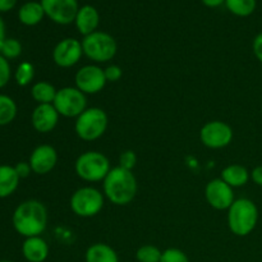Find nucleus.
Wrapping results in <instances>:
<instances>
[{"label": "nucleus", "mask_w": 262, "mask_h": 262, "mask_svg": "<svg viewBox=\"0 0 262 262\" xmlns=\"http://www.w3.org/2000/svg\"><path fill=\"white\" fill-rule=\"evenodd\" d=\"M12 222L15 232L22 237H40L48 225V210L37 200H28L14 210Z\"/></svg>", "instance_id": "1"}, {"label": "nucleus", "mask_w": 262, "mask_h": 262, "mask_svg": "<svg viewBox=\"0 0 262 262\" xmlns=\"http://www.w3.org/2000/svg\"><path fill=\"white\" fill-rule=\"evenodd\" d=\"M104 194L112 204L117 206H125L130 204L137 193V181L132 170L115 166L110 169L107 176L105 177Z\"/></svg>", "instance_id": "2"}, {"label": "nucleus", "mask_w": 262, "mask_h": 262, "mask_svg": "<svg viewBox=\"0 0 262 262\" xmlns=\"http://www.w3.org/2000/svg\"><path fill=\"white\" fill-rule=\"evenodd\" d=\"M258 222V209L250 199H238L228 209V225L237 237H246L255 230Z\"/></svg>", "instance_id": "3"}, {"label": "nucleus", "mask_w": 262, "mask_h": 262, "mask_svg": "<svg viewBox=\"0 0 262 262\" xmlns=\"http://www.w3.org/2000/svg\"><path fill=\"white\" fill-rule=\"evenodd\" d=\"M110 169L109 159L99 151H86L78 156L74 164L77 176L86 182L104 181Z\"/></svg>", "instance_id": "4"}, {"label": "nucleus", "mask_w": 262, "mask_h": 262, "mask_svg": "<svg viewBox=\"0 0 262 262\" xmlns=\"http://www.w3.org/2000/svg\"><path fill=\"white\" fill-rule=\"evenodd\" d=\"M83 54L95 63H106L112 60L118 50L117 41L112 35L102 31H96L82 40Z\"/></svg>", "instance_id": "5"}, {"label": "nucleus", "mask_w": 262, "mask_h": 262, "mask_svg": "<svg viewBox=\"0 0 262 262\" xmlns=\"http://www.w3.org/2000/svg\"><path fill=\"white\" fill-rule=\"evenodd\" d=\"M107 128V115L100 107H87L76 119L74 130L83 141H95L101 137Z\"/></svg>", "instance_id": "6"}, {"label": "nucleus", "mask_w": 262, "mask_h": 262, "mask_svg": "<svg viewBox=\"0 0 262 262\" xmlns=\"http://www.w3.org/2000/svg\"><path fill=\"white\" fill-rule=\"evenodd\" d=\"M104 207V194L94 187H82L71 197V209L77 216H96Z\"/></svg>", "instance_id": "7"}, {"label": "nucleus", "mask_w": 262, "mask_h": 262, "mask_svg": "<svg viewBox=\"0 0 262 262\" xmlns=\"http://www.w3.org/2000/svg\"><path fill=\"white\" fill-rule=\"evenodd\" d=\"M53 105L61 117L78 118L87 109V99L77 87H63L56 92Z\"/></svg>", "instance_id": "8"}, {"label": "nucleus", "mask_w": 262, "mask_h": 262, "mask_svg": "<svg viewBox=\"0 0 262 262\" xmlns=\"http://www.w3.org/2000/svg\"><path fill=\"white\" fill-rule=\"evenodd\" d=\"M233 129L229 124L222 120H212L206 123L200 130V140L206 147L217 148L227 147L233 141Z\"/></svg>", "instance_id": "9"}, {"label": "nucleus", "mask_w": 262, "mask_h": 262, "mask_svg": "<svg viewBox=\"0 0 262 262\" xmlns=\"http://www.w3.org/2000/svg\"><path fill=\"white\" fill-rule=\"evenodd\" d=\"M76 87L84 95H95L102 91L106 84V77H105L104 69L100 67L90 64L79 69L74 77Z\"/></svg>", "instance_id": "10"}, {"label": "nucleus", "mask_w": 262, "mask_h": 262, "mask_svg": "<svg viewBox=\"0 0 262 262\" xmlns=\"http://www.w3.org/2000/svg\"><path fill=\"white\" fill-rule=\"evenodd\" d=\"M46 17L58 25H69L74 22L79 7L77 0H41Z\"/></svg>", "instance_id": "11"}, {"label": "nucleus", "mask_w": 262, "mask_h": 262, "mask_svg": "<svg viewBox=\"0 0 262 262\" xmlns=\"http://www.w3.org/2000/svg\"><path fill=\"white\" fill-rule=\"evenodd\" d=\"M83 55L82 42L76 38H64L59 41L53 50V60L60 68H71L81 60Z\"/></svg>", "instance_id": "12"}, {"label": "nucleus", "mask_w": 262, "mask_h": 262, "mask_svg": "<svg viewBox=\"0 0 262 262\" xmlns=\"http://www.w3.org/2000/svg\"><path fill=\"white\" fill-rule=\"evenodd\" d=\"M205 197L210 206L215 210H228L235 201L233 188L222 178L212 179L207 183L205 188Z\"/></svg>", "instance_id": "13"}, {"label": "nucleus", "mask_w": 262, "mask_h": 262, "mask_svg": "<svg viewBox=\"0 0 262 262\" xmlns=\"http://www.w3.org/2000/svg\"><path fill=\"white\" fill-rule=\"evenodd\" d=\"M28 163L33 173L38 176H45L55 168L58 163V152L53 146L40 145L32 151Z\"/></svg>", "instance_id": "14"}, {"label": "nucleus", "mask_w": 262, "mask_h": 262, "mask_svg": "<svg viewBox=\"0 0 262 262\" xmlns=\"http://www.w3.org/2000/svg\"><path fill=\"white\" fill-rule=\"evenodd\" d=\"M31 122L38 133H49L58 124L59 113L53 104H40L33 110Z\"/></svg>", "instance_id": "15"}, {"label": "nucleus", "mask_w": 262, "mask_h": 262, "mask_svg": "<svg viewBox=\"0 0 262 262\" xmlns=\"http://www.w3.org/2000/svg\"><path fill=\"white\" fill-rule=\"evenodd\" d=\"M74 23H76L78 32L83 35L84 37V36L96 32L100 23V14L96 8L92 7V5H83V7L79 8Z\"/></svg>", "instance_id": "16"}, {"label": "nucleus", "mask_w": 262, "mask_h": 262, "mask_svg": "<svg viewBox=\"0 0 262 262\" xmlns=\"http://www.w3.org/2000/svg\"><path fill=\"white\" fill-rule=\"evenodd\" d=\"M22 255L28 262H45L49 256V245L41 237L26 238L22 245Z\"/></svg>", "instance_id": "17"}, {"label": "nucleus", "mask_w": 262, "mask_h": 262, "mask_svg": "<svg viewBox=\"0 0 262 262\" xmlns=\"http://www.w3.org/2000/svg\"><path fill=\"white\" fill-rule=\"evenodd\" d=\"M45 17V12L38 2H27L19 8L18 10V19L22 25L32 27V26L38 25Z\"/></svg>", "instance_id": "18"}, {"label": "nucleus", "mask_w": 262, "mask_h": 262, "mask_svg": "<svg viewBox=\"0 0 262 262\" xmlns=\"http://www.w3.org/2000/svg\"><path fill=\"white\" fill-rule=\"evenodd\" d=\"M19 179L14 166L0 165V199L12 196L18 188Z\"/></svg>", "instance_id": "19"}, {"label": "nucleus", "mask_w": 262, "mask_h": 262, "mask_svg": "<svg viewBox=\"0 0 262 262\" xmlns=\"http://www.w3.org/2000/svg\"><path fill=\"white\" fill-rule=\"evenodd\" d=\"M86 262H119L118 253L106 243H95L90 246L84 255Z\"/></svg>", "instance_id": "20"}, {"label": "nucleus", "mask_w": 262, "mask_h": 262, "mask_svg": "<svg viewBox=\"0 0 262 262\" xmlns=\"http://www.w3.org/2000/svg\"><path fill=\"white\" fill-rule=\"evenodd\" d=\"M251 173L243 165L233 164V165L227 166L222 171V179L227 184H229L232 188H239L247 184L250 181Z\"/></svg>", "instance_id": "21"}, {"label": "nucleus", "mask_w": 262, "mask_h": 262, "mask_svg": "<svg viewBox=\"0 0 262 262\" xmlns=\"http://www.w3.org/2000/svg\"><path fill=\"white\" fill-rule=\"evenodd\" d=\"M56 92L58 90L53 86L51 83L46 81L36 82L31 89V95H32L33 100L40 104H53L55 100Z\"/></svg>", "instance_id": "22"}, {"label": "nucleus", "mask_w": 262, "mask_h": 262, "mask_svg": "<svg viewBox=\"0 0 262 262\" xmlns=\"http://www.w3.org/2000/svg\"><path fill=\"white\" fill-rule=\"evenodd\" d=\"M17 117V104L12 97L0 94V127L8 125Z\"/></svg>", "instance_id": "23"}, {"label": "nucleus", "mask_w": 262, "mask_h": 262, "mask_svg": "<svg viewBox=\"0 0 262 262\" xmlns=\"http://www.w3.org/2000/svg\"><path fill=\"white\" fill-rule=\"evenodd\" d=\"M228 10L237 17H248L256 9V0H225Z\"/></svg>", "instance_id": "24"}, {"label": "nucleus", "mask_w": 262, "mask_h": 262, "mask_svg": "<svg viewBox=\"0 0 262 262\" xmlns=\"http://www.w3.org/2000/svg\"><path fill=\"white\" fill-rule=\"evenodd\" d=\"M33 77H35V68H33V66L31 63L23 61V63H20L17 67L14 78L18 86H27V84H30L32 82Z\"/></svg>", "instance_id": "25"}, {"label": "nucleus", "mask_w": 262, "mask_h": 262, "mask_svg": "<svg viewBox=\"0 0 262 262\" xmlns=\"http://www.w3.org/2000/svg\"><path fill=\"white\" fill-rule=\"evenodd\" d=\"M161 255L163 252L156 246L145 245L138 248L136 252V258L138 262H160Z\"/></svg>", "instance_id": "26"}, {"label": "nucleus", "mask_w": 262, "mask_h": 262, "mask_svg": "<svg viewBox=\"0 0 262 262\" xmlns=\"http://www.w3.org/2000/svg\"><path fill=\"white\" fill-rule=\"evenodd\" d=\"M0 54L5 59H15L22 54V45L17 38H7L3 43Z\"/></svg>", "instance_id": "27"}, {"label": "nucleus", "mask_w": 262, "mask_h": 262, "mask_svg": "<svg viewBox=\"0 0 262 262\" xmlns=\"http://www.w3.org/2000/svg\"><path fill=\"white\" fill-rule=\"evenodd\" d=\"M160 262H189V258L179 248H168L163 251Z\"/></svg>", "instance_id": "28"}, {"label": "nucleus", "mask_w": 262, "mask_h": 262, "mask_svg": "<svg viewBox=\"0 0 262 262\" xmlns=\"http://www.w3.org/2000/svg\"><path fill=\"white\" fill-rule=\"evenodd\" d=\"M137 164V156L133 151L127 150L119 156V166L127 169V170H132Z\"/></svg>", "instance_id": "29"}, {"label": "nucleus", "mask_w": 262, "mask_h": 262, "mask_svg": "<svg viewBox=\"0 0 262 262\" xmlns=\"http://www.w3.org/2000/svg\"><path fill=\"white\" fill-rule=\"evenodd\" d=\"M10 74L12 72H10L9 61L0 54V89L7 86L10 79Z\"/></svg>", "instance_id": "30"}, {"label": "nucleus", "mask_w": 262, "mask_h": 262, "mask_svg": "<svg viewBox=\"0 0 262 262\" xmlns=\"http://www.w3.org/2000/svg\"><path fill=\"white\" fill-rule=\"evenodd\" d=\"M105 77H106L107 82H118L123 76V71L119 66H109L107 68L104 69Z\"/></svg>", "instance_id": "31"}, {"label": "nucleus", "mask_w": 262, "mask_h": 262, "mask_svg": "<svg viewBox=\"0 0 262 262\" xmlns=\"http://www.w3.org/2000/svg\"><path fill=\"white\" fill-rule=\"evenodd\" d=\"M14 169L20 179L27 178V177L31 174V171H32L30 163H26V161H20V163H18L17 165L14 166Z\"/></svg>", "instance_id": "32"}, {"label": "nucleus", "mask_w": 262, "mask_h": 262, "mask_svg": "<svg viewBox=\"0 0 262 262\" xmlns=\"http://www.w3.org/2000/svg\"><path fill=\"white\" fill-rule=\"evenodd\" d=\"M252 48H253V54H255V56L257 58V60L262 64V32L258 33V35L255 37Z\"/></svg>", "instance_id": "33"}, {"label": "nucleus", "mask_w": 262, "mask_h": 262, "mask_svg": "<svg viewBox=\"0 0 262 262\" xmlns=\"http://www.w3.org/2000/svg\"><path fill=\"white\" fill-rule=\"evenodd\" d=\"M251 179L255 182V184L262 187V165L256 166V168L251 171Z\"/></svg>", "instance_id": "34"}, {"label": "nucleus", "mask_w": 262, "mask_h": 262, "mask_svg": "<svg viewBox=\"0 0 262 262\" xmlns=\"http://www.w3.org/2000/svg\"><path fill=\"white\" fill-rule=\"evenodd\" d=\"M18 0H0V13H5L12 10L15 7Z\"/></svg>", "instance_id": "35"}, {"label": "nucleus", "mask_w": 262, "mask_h": 262, "mask_svg": "<svg viewBox=\"0 0 262 262\" xmlns=\"http://www.w3.org/2000/svg\"><path fill=\"white\" fill-rule=\"evenodd\" d=\"M201 2L209 8H217L220 5L225 4V0H201Z\"/></svg>", "instance_id": "36"}, {"label": "nucleus", "mask_w": 262, "mask_h": 262, "mask_svg": "<svg viewBox=\"0 0 262 262\" xmlns=\"http://www.w3.org/2000/svg\"><path fill=\"white\" fill-rule=\"evenodd\" d=\"M5 40H7V37H5V23L3 18L0 17V50H2L3 43H4Z\"/></svg>", "instance_id": "37"}, {"label": "nucleus", "mask_w": 262, "mask_h": 262, "mask_svg": "<svg viewBox=\"0 0 262 262\" xmlns=\"http://www.w3.org/2000/svg\"><path fill=\"white\" fill-rule=\"evenodd\" d=\"M0 262H12V261H8V260H2Z\"/></svg>", "instance_id": "38"}, {"label": "nucleus", "mask_w": 262, "mask_h": 262, "mask_svg": "<svg viewBox=\"0 0 262 262\" xmlns=\"http://www.w3.org/2000/svg\"><path fill=\"white\" fill-rule=\"evenodd\" d=\"M261 113H262V104H261Z\"/></svg>", "instance_id": "39"}]
</instances>
